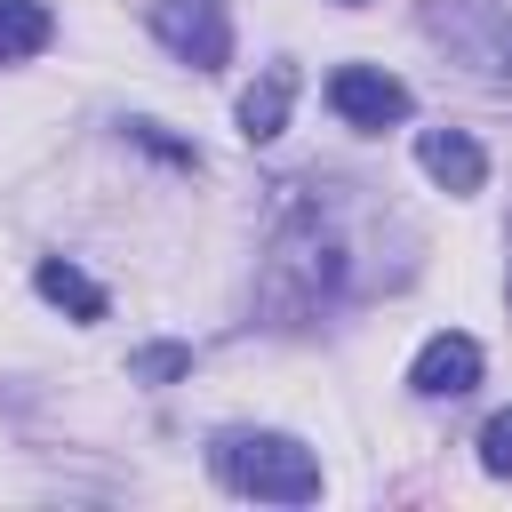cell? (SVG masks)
Returning <instances> with one entry per match:
<instances>
[{
    "instance_id": "6da1fadb",
    "label": "cell",
    "mask_w": 512,
    "mask_h": 512,
    "mask_svg": "<svg viewBox=\"0 0 512 512\" xmlns=\"http://www.w3.org/2000/svg\"><path fill=\"white\" fill-rule=\"evenodd\" d=\"M360 280H368V264H360L352 224H344V192H328V184H280V200H272V248H264V272H256V312L272 328H312Z\"/></svg>"
},
{
    "instance_id": "7a4b0ae2",
    "label": "cell",
    "mask_w": 512,
    "mask_h": 512,
    "mask_svg": "<svg viewBox=\"0 0 512 512\" xmlns=\"http://www.w3.org/2000/svg\"><path fill=\"white\" fill-rule=\"evenodd\" d=\"M208 464H216L224 488L264 496V504H312L320 496V456L288 432H216Z\"/></svg>"
},
{
    "instance_id": "3957f363",
    "label": "cell",
    "mask_w": 512,
    "mask_h": 512,
    "mask_svg": "<svg viewBox=\"0 0 512 512\" xmlns=\"http://www.w3.org/2000/svg\"><path fill=\"white\" fill-rule=\"evenodd\" d=\"M152 40L192 64V72H224L232 64V16L224 0H152Z\"/></svg>"
},
{
    "instance_id": "277c9868",
    "label": "cell",
    "mask_w": 512,
    "mask_h": 512,
    "mask_svg": "<svg viewBox=\"0 0 512 512\" xmlns=\"http://www.w3.org/2000/svg\"><path fill=\"white\" fill-rule=\"evenodd\" d=\"M328 104H336V120L344 128H400L408 112H416V96H408V80H392L384 64H344V72H328Z\"/></svg>"
},
{
    "instance_id": "5b68a950",
    "label": "cell",
    "mask_w": 512,
    "mask_h": 512,
    "mask_svg": "<svg viewBox=\"0 0 512 512\" xmlns=\"http://www.w3.org/2000/svg\"><path fill=\"white\" fill-rule=\"evenodd\" d=\"M480 344L464 336V328H440V336H424V352L408 360V392H424V400H464L472 384H480Z\"/></svg>"
},
{
    "instance_id": "8992f818",
    "label": "cell",
    "mask_w": 512,
    "mask_h": 512,
    "mask_svg": "<svg viewBox=\"0 0 512 512\" xmlns=\"http://www.w3.org/2000/svg\"><path fill=\"white\" fill-rule=\"evenodd\" d=\"M416 160H424V176H432L440 192H456V200L488 184V152H480L464 128H424V136H416Z\"/></svg>"
},
{
    "instance_id": "52a82bcc",
    "label": "cell",
    "mask_w": 512,
    "mask_h": 512,
    "mask_svg": "<svg viewBox=\"0 0 512 512\" xmlns=\"http://www.w3.org/2000/svg\"><path fill=\"white\" fill-rule=\"evenodd\" d=\"M288 104H296V64H264L256 88L240 96V136H248V144H272V136L288 128Z\"/></svg>"
},
{
    "instance_id": "ba28073f",
    "label": "cell",
    "mask_w": 512,
    "mask_h": 512,
    "mask_svg": "<svg viewBox=\"0 0 512 512\" xmlns=\"http://www.w3.org/2000/svg\"><path fill=\"white\" fill-rule=\"evenodd\" d=\"M32 288L56 304V312H72V320H104V288L80 272V264H64V256H40V272H32Z\"/></svg>"
},
{
    "instance_id": "9c48e42d",
    "label": "cell",
    "mask_w": 512,
    "mask_h": 512,
    "mask_svg": "<svg viewBox=\"0 0 512 512\" xmlns=\"http://www.w3.org/2000/svg\"><path fill=\"white\" fill-rule=\"evenodd\" d=\"M56 40V16L48 0H0V64H24Z\"/></svg>"
},
{
    "instance_id": "30bf717a",
    "label": "cell",
    "mask_w": 512,
    "mask_h": 512,
    "mask_svg": "<svg viewBox=\"0 0 512 512\" xmlns=\"http://www.w3.org/2000/svg\"><path fill=\"white\" fill-rule=\"evenodd\" d=\"M184 368H192L184 344H144V352H128V376H136V384H176Z\"/></svg>"
},
{
    "instance_id": "8fae6325",
    "label": "cell",
    "mask_w": 512,
    "mask_h": 512,
    "mask_svg": "<svg viewBox=\"0 0 512 512\" xmlns=\"http://www.w3.org/2000/svg\"><path fill=\"white\" fill-rule=\"evenodd\" d=\"M480 472L512 480V408H496V416L480 424Z\"/></svg>"
},
{
    "instance_id": "7c38bea8",
    "label": "cell",
    "mask_w": 512,
    "mask_h": 512,
    "mask_svg": "<svg viewBox=\"0 0 512 512\" xmlns=\"http://www.w3.org/2000/svg\"><path fill=\"white\" fill-rule=\"evenodd\" d=\"M344 8H360V0H344Z\"/></svg>"
}]
</instances>
